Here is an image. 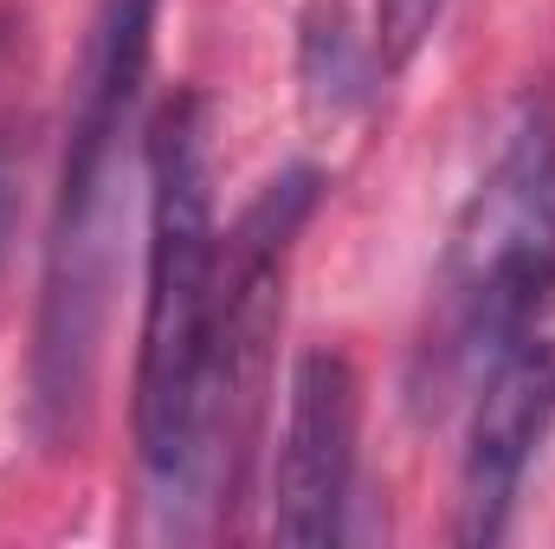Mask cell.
Listing matches in <instances>:
<instances>
[{
  "label": "cell",
  "instance_id": "cell-3",
  "mask_svg": "<svg viewBox=\"0 0 555 549\" xmlns=\"http://www.w3.org/2000/svg\"><path fill=\"white\" fill-rule=\"evenodd\" d=\"M555 278V98H530L452 220L414 356V401L446 408L472 388L491 343Z\"/></svg>",
  "mask_w": 555,
  "mask_h": 549
},
{
  "label": "cell",
  "instance_id": "cell-8",
  "mask_svg": "<svg viewBox=\"0 0 555 549\" xmlns=\"http://www.w3.org/2000/svg\"><path fill=\"white\" fill-rule=\"evenodd\" d=\"M439 13H446V0H375V52H382V65L401 72L433 39Z\"/></svg>",
  "mask_w": 555,
  "mask_h": 549
},
{
  "label": "cell",
  "instance_id": "cell-7",
  "mask_svg": "<svg viewBox=\"0 0 555 549\" xmlns=\"http://www.w3.org/2000/svg\"><path fill=\"white\" fill-rule=\"evenodd\" d=\"M375 46H362V33L349 26L343 0H323L304 13V46H297V78H304V117L317 130H336L343 117H356L369 104L375 85Z\"/></svg>",
  "mask_w": 555,
  "mask_h": 549
},
{
  "label": "cell",
  "instance_id": "cell-2",
  "mask_svg": "<svg viewBox=\"0 0 555 549\" xmlns=\"http://www.w3.org/2000/svg\"><path fill=\"white\" fill-rule=\"evenodd\" d=\"M155 39V0H104L78 104L65 130V168L46 233V297H39V349H33V388L39 420L65 426L91 395L98 336H104V291H111V227H117V149L137 111L142 72Z\"/></svg>",
  "mask_w": 555,
  "mask_h": 549
},
{
  "label": "cell",
  "instance_id": "cell-5",
  "mask_svg": "<svg viewBox=\"0 0 555 549\" xmlns=\"http://www.w3.org/2000/svg\"><path fill=\"white\" fill-rule=\"evenodd\" d=\"M555 426V278L524 317L491 343L465 388V452H459V544H498L511 531L517 491Z\"/></svg>",
  "mask_w": 555,
  "mask_h": 549
},
{
  "label": "cell",
  "instance_id": "cell-4",
  "mask_svg": "<svg viewBox=\"0 0 555 549\" xmlns=\"http://www.w3.org/2000/svg\"><path fill=\"white\" fill-rule=\"evenodd\" d=\"M323 194L317 168L272 175L240 227L220 240V304H214V362H207V472L220 511L246 498V472L272 413V349L284 323V272L291 246Z\"/></svg>",
  "mask_w": 555,
  "mask_h": 549
},
{
  "label": "cell",
  "instance_id": "cell-6",
  "mask_svg": "<svg viewBox=\"0 0 555 549\" xmlns=\"http://www.w3.org/2000/svg\"><path fill=\"white\" fill-rule=\"evenodd\" d=\"M362 382L343 349H310L291 369L284 433L272 459V537L291 549H323L343 537L356 491Z\"/></svg>",
  "mask_w": 555,
  "mask_h": 549
},
{
  "label": "cell",
  "instance_id": "cell-1",
  "mask_svg": "<svg viewBox=\"0 0 555 549\" xmlns=\"http://www.w3.org/2000/svg\"><path fill=\"white\" fill-rule=\"evenodd\" d=\"M214 304H220L214 117L201 91H181L149 124V291L137 343V465L162 511L201 498Z\"/></svg>",
  "mask_w": 555,
  "mask_h": 549
}]
</instances>
